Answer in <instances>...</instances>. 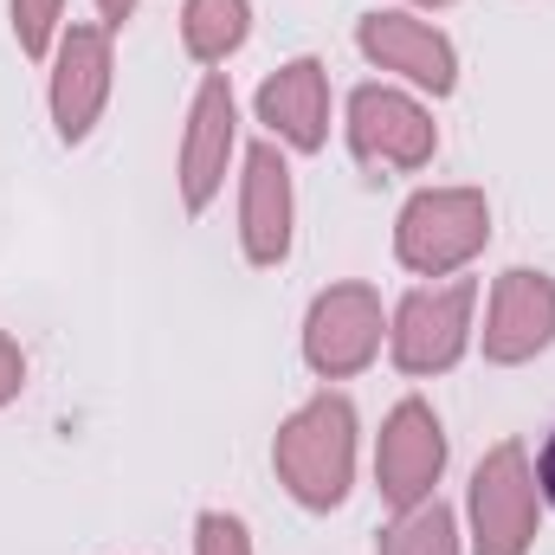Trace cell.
<instances>
[{
    "label": "cell",
    "mask_w": 555,
    "mask_h": 555,
    "mask_svg": "<svg viewBox=\"0 0 555 555\" xmlns=\"http://www.w3.org/2000/svg\"><path fill=\"white\" fill-rule=\"evenodd\" d=\"M272 472L304 511H336L356 485V408H349V395H317L284 420L272 439Z\"/></svg>",
    "instance_id": "1"
},
{
    "label": "cell",
    "mask_w": 555,
    "mask_h": 555,
    "mask_svg": "<svg viewBox=\"0 0 555 555\" xmlns=\"http://www.w3.org/2000/svg\"><path fill=\"white\" fill-rule=\"evenodd\" d=\"M491 246V201L478 188H420L395 220V259L414 278H452Z\"/></svg>",
    "instance_id": "2"
},
{
    "label": "cell",
    "mask_w": 555,
    "mask_h": 555,
    "mask_svg": "<svg viewBox=\"0 0 555 555\" xmlns=\"http://www.w3.org/2000/svg\"><path fill=\"white\" fill-rule=\"evenodd\" d=\"M472 555H530L537 524H543V491H537V465L517 439H498L478 472H472Z\"/></svg>",
    "instance_id": "3"
},
{
    "label": "cell",
    "mask_w": 555,
    "mask_h": 555,
    "mask_svg": "<svg viewBox=\"0 0 555 555\" xmlns=\"http://www.w3.org/2000/svg\"><path fill=\"white\" fill-rule=\"evenodd\" d=\"M472 310H478V284L452 278V284H426L414 297H401V310L388 317V356L401 375H446L459 369V356L472 349Z\"/></svg>",
    "instance_id": "4"
},
{
    "label": "cell",
    "mask_w": 555,
    "mask_h": 555,
    "mask_svg": "<svg viewBox=\"0 0 555 555\" xmlns=\"http://www.w3.org/2000/svg\"><path fill=\"white\" fill-rule=\"evenodd\" d=\"M382 336H388V317H382V297L369 284H330L304 310V362L323 382L362 375L382 356Z\"/></svg>",
    "instance_id": "5"
},
{
    "label": "cell",
    "mask_w": 555,
    "mask_h": 555,
    "mask_svg": "<svg viewBox=\"0 0 555 555\" xmlns=\"http://www.w3.org/2000/svg\"><path fill=\"white\" fill-rule=\"evenodd\" d=\"M46 104H52V130L59 142H78L98 130L104 104H111V72H117V52H111V26H65L52 59H46Z\"/></svg>",
    "instance_id": "6"
},
{
    "label": "cell",
    "mask_w": 555,
    "mask_h": 555,
    "mask_svg": "<svg viewBox=\"0 0 555 555\" xmlns=\"http://www.w3.org/2000/svg\"><path fill=\"white\" fill-rule=\"evenodd\" d=\"M349 149H356V162L362 168H395V175H414L433 162V149H439V124H433V111L408 98V91H395V85H362L356 98H349Z\"/></svg>",
    "instance_id": "7"
},
{
    "label": "cell",
    "mask_w": 555,
    "mask_h": 555,
    "mask_svg": "<svg viewBox=\"0 0 555 555\" xmlns=\"http://www.w3.org/2000/svg\"><path fill=\"white\" fill-rule=\"evenodd\" d=\"M233 149H240V104H233V85L227 72H207L194 104H188V130H181V155H175V188H181V207L188 214H207L227 188V168H233Z\"/></svg>",
    "instance_id": "8"
},
{
    "label": "cell",
    "mask_w": 555,
    "mask_h": 555,
    "mask_svg": "<svg viewBox=\"0 0 555 555\" xmlns=\"http://www.w3.org/2000/svg\"><path fill=\"white\" fill-rule=\"evenodd\" d=\"M439 472H446V426L426 401H401L382 420V439H375V491H382V504L408 511V504L439 498Z\"/></svg>",
    "instance_id": "9"
},
{
    "label": "cell",
    "mask_w": 555,
    "mask_h": 555,
    "mask_svg": "<svg viewBox=\"0 0 555 555\" xmlns=\"http://www.w3.org/2000/svg\"><path fill=\"white\" fill-rule=\"evenodd\" d=\"M297 240V188H291V162L278 155V142H253L240 162V253L272 272L291 259Z\"/></svg>",
    "instance_id": "10"
},
{
    "label": "cell",
    "mask_w": 555,
    "mask_h": 555,
    "mask_svg": "<svg viewBox=\"0 0 555 555\" xmlns=\"http://www.w3.org/2000/svg\"><path fill=\"white\" fill-rule=\"evenodd\" d=\"M356 46H362L369 65L408 78L426 98H452V91H459V52H452V39H446L433 20H420V13H369V20L356 26Z\"/></svg>",
    "instance_id": "11"
},
{
    "label": "cell",
    "mask_w": 555,
    "mask_h": 555,
    "mask_svg": "<svg viewBox=\"0 0 555 555\" xmlns=\"http://www.w3.org/2000/svg\"><path fill=\"white\" fill-rule=\"evenodd\" d=\"M550 343H555V278L511 266L491 284V304H485V362L517 369V362H537Z\"/></svg>",
    "instance_id": "12"
},
{
    "label": "cell",
    "mask_w": 555,
    "mask_h": 555,
    "mask_svg": "<svg viewBox=\"0 0 555 555\" xmlns=\"http://www.w3.org/2000/svg\"><path fill=\"white\" fill-rule=\"evenodd\" d=\"M253 104H259V124L297 155H317L330 142V72H323V59L278 65Z\"/></svg>",
    "instance_id": "13"
},
{
    "label": "cell",
    "mask_w": 555,
    "mask_h": 555,
    "mask_svg": "<svg viewBox=\"0 0 555 555\" xmlns=\"http://www.w3.org/2000/svg\"><path fill=\"white\" fill-rule=\"evenodd\" d=\"M253 33V0H188L181 7V46L194 65H227Z\"/></svg>",
    "instance_id": "14"
},
{
    "label": "cell",
    "mask_w": 555,
    "mask_h": 555,
    "mask_svg": "<svg viewBox=\"0 0 555 555\" xmlns=\"http://www.w3.org/2000/svg\"><path fill=\"white\" fill-rule=\"evenodd\" d=\"M375 555H459V517H452L439 498L408 504V511H395V524L382 530Z\"/></svg>",
    "instance_id": "15"
},
{
    "label": "cell",
    "mask_w": 555,
    "mask_h": 555,
    "mask_svg": "<svg viewBox=\"0 0 555 555\" xmlns=\"http://www.w3.org/2000/svg\"><path fill=\"white\" fill-rule=\"evenodd\" d=\"M7 20H13V39L26 59H52V46L65 33V0H7Z\"/></svg>",
    "instance_id": "16"
},
{
    "label": "cell",
    "mask_w": 555,
    "mask_h": 555,
    "mask_svg": "<svg viewBox=\"0 0 555 555\" xmlns=\"http://www.w3.org/2000/svg\"><path fill=\"white\" fill-rule=\"evenodd\" d=\"M194 555H253V530L233 511H201L194 517Z\"/></svg>",
    "instance_id": "17"
},
{
    "label": "cell",
    "mask_w": 555,
    "mask_h": 555,
    "mask_svg": "<svg viewBox=\"0 0 555 555\" xmlns=\"http://www.w3.org/2000/svg\"><path fill=\"white\" fill-rule=\"evenodd\" d=\"M20 388H26V356H20V343L0 330V408H13Z\"/></svg>",
    "instance_id": "18"
},
{
    "label": "cell",
    "mask_w": 555,
    "mask_h": 555,
    "mask_svg": "<svg viewBox=\"0 0 555 555\" xmlns=\"http://www.w3.org/2000/svg\"><path fill=\"white\" fill-rule=\"evenodd\" d=\"M537 491H543V498L555 504V433H550V446L537 452Z\"/></svg>",
    "instance_id": "19"
},
{
    "label": "cell",
    "mask_w": 555,
    "mask_h": 555,
    "mask_svg": "<svg viewBox=\"0 0 555 555\" xmlns=\"http://www.w3.org/2000/svg\"><path fill=\"white\" fill-rule=\"evenodd\" d=\"M137 7H142V0H98V26H111V33H117Z\"/></svg>",
    "instance_id": "20"
},
{
    "label": "cell",
    "mask_w": 555,
    "mask_h": 555,
    "mask_svg": "<svg viewBox=\"0 0 555 555\" xmlns=\"http://www.w3.org/2000/svg\"><path fill=\"white\" fill-rule=\"evenodd\" d=\"M414 7H452V0H414Z\"/></svg>",
    "instance_id": "21"
}]
</instances>
